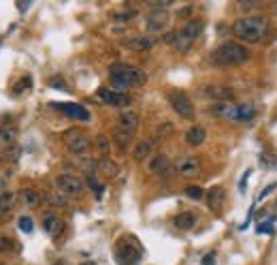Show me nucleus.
<instances>
[{
  "instance_id": "obj_3",
  "label": "nucleus",
  "mask_w": 277,
  "mask_h": 265,
  "mask_svg": "<svg viewBox=\"0 0 277 265\" xmlns=\"http://www.w3.org/2000/svg\"><path fill=\"white\" fill-rule=\"evenodd\" d=\"M250 60V49L239 41H226L211 52V62L218 67H237Z\"/></svg>"
},
{
  "instance_id": "obj_18",
  "label": "nucleus",
  "mask_w": 277,
  "mask_h": 265,
  "mask_svg": "<svg viewBox=\"0 0 277 265\" xmlns=\"http://www.w3.org/2000/svg\"><path fill=\"white\" fill-rule=\"evenodd\" d=\"M173 225L177 229H181V231H190V229H194V225H196V214L194 212H181V214H177V216L173 218Z\"/></svg>"
},
{
  "instance_id": "obj_14",
  "label": "nucleus",
  "mask_w": 277,
  "mask_h": 265,
  "mask_svg": "<svg viewBox=\"0 0 277 265\" xmlns=\"http://www.w3.org/2000/svg\"><path fill=\"white\" fill-rule=\"evenodd\" d=\"M177 174L181 177H194L201 174V163L194 156H186V159H181L177 163Z\"/></svg>"
},
{
  "instance_id": "obj_27",
  "label": "nucleus",
  "mask_w": 277,
  "mask_h": 265,
  "mask_svg": "<svg viewBox=\"0 0 277 265\" xmlns=\"http://www.w3.org/2000/svg\"><path fill=\"white\" fill-rule=\"evenodd\" d=\"M256 118V107L252 103L239 105V122H252Z\"/></svg>"
},
{
  "instance_id": "obj_26",
  "label": "nucleus",
  "mask_w": 277,
  "mask_h": 265,
  "mask_svg": "<svg viewBox=\"0 0 277 265\" xmlns=\"http://www.w3.org/2000/svg\"><path fill=\"white\" fill-rule=\"evenodd\" d=\"M113 143H115L122 152H126V150L130 148V143H132V135L124 133V131H115V135H113Z\"/></svg>"
},
{
  "instance_id": "obj_43",
  "label": "nucleus",
  "mask_w": 277,
  "mask_h": 265,
  "mask_svg": "<svg viewBox=\"0 0 277 265\" xmlns=\"http://www.w3.org/2000/svg\"><path fill=\"white\" fill-rule=\"evenodd\" d=\"M190 13H192V9H190V6H186V9H179V11H177V15H179V17H186V15H190Z\"/></svg>"
},
{
  "instance_id": "obj_11",
  "label": "nucleus",
  "mask_w": 277,
  "mask_h": 265,
  "mask_svg": "<svg viewBox=\"0 0 277 265\" xmlns=\"http://www.w3.org/2000/svg\"><path fill=\"white\" fill-rule=\"evenodd\" d=\"M207 113H209V116L220 118V120H230V122H239V105H234V103H230V101L209 105Z\"/></svg>"
},
{
  "instance_id": "obj_32",
  "label": "nucleus",
  "mask_w": 277,
  "mask_h": 265,
  "mask_svg": "<svg viewBox=\"0 0 277 265\" xmlns=\"http://www.w3.org/2000/svg\"><path fill=\"white\" fill-rule=\"evenodd\" d=\"M273 223H275V216L269 218V223H267V225H265V223H260L258 227H256V231H258V233H273Z\"/></svg>"
},
{
  "instance_id": "obj_38",
  "label": "nucleus",
  "mask_w": 277,
  "mask_h": 265,
  "mask_svg": "<svg viewBox=\"0 0 277 265\" xmlns=\"http://www.w3.org/2000/svg\"><path fill=\"white\" fill-rule=\"evenodd\" d=\"M252 176V169H245V174H243V177H241V182H239V190L241 192H245V184H247V177Z\"/></svg>"
},
{
  "instance_id": "obj_2",
  "label": "nucleus",
  "mask_w": 277,
  "mask_h": 265,
  "mask_svg": "<svg viewBox=\"0 0 277 265\" xmlns=\"http://www.w3.org/2000/svg\"><path fill=\"white\" fill-rule=\"evenodd\" d=\"M109 80H111L113 90L122 92V90L132 88V86L145 84L147 75H145L141 69L132 67V64H126V62H115V64H111V67H109Z\"/></svg>"
},
{
  "instance_id": "obj_33",
  "label": "nucleus",
  "mask_w": 277,
  "mask_h": 265,
  "mask_svg": "<svg viewBox=\"0 0 277 265\" xmlns=\"http://www.w3.org/2000/svg\"><path fill=\"white\" fill-rule=\"evenodd\" d=\"M134 15H137V11H126V13H115L113 19H115V21H132Z\"/></svg>"
},
{
  "instance_id": "obj_31",
  "label": "nucleus",
  "mask_w": 277,
  "mask_h": 265,
  "mask_svg": "<svg viewBox=\"0 0 277 265\" xmlns=\"http://www.w3.org/2000/svg\"><path fill=\"white\" fill-rule=\"evenodd\" d=\"M19 231H24V233H32V229H34V223H32V218L30 216H21L19 220Z\"/></svg>"
},
{
  "instance_id": "obj_8",
  "label": "nucleus",
  "mask_w": 277,
  "mask_h": 265,
  "mask_svg": "<svg viewBox=\"0 0 277 265\" xmlns=\"http://www.w3.org/2000/svg\"><path fill=\"white\" fill-rule=\"evenodd\" d=\"M64 139H66V146L75 156H88V152L92 150V141L88 139V135L79 131H68Z\"/></svg>"
},
{
  "instance_id": "obj_19",
  "label": "nucleus",
  "mask_w": 277,
  "mask_h": 265,
  "mask_svg": "<svg viewBox=\"0 0 277 265\" xmlns=\"http://www.w3.org/2000/svg\"><path fill=\"white\" fill-rule=\"evenodd\" d=\"M147 169L152 171V174H165V171H170L166 154H154L147 163Z\"/></svg>"
},
{
  "instance_id": "obj_41",
  "label": "nucleus",
  "mask_w": 277,
  "mask_h": 265,
  "mask_svg": "<svg viewBox=\"0 0 277 265\" xmlns=\"http://www.w3.org/2000/svg\"><path fill=\"white\" fill-rule=\"evenodd\" d=\"M239 6H241V9H256L258 2H256V0H254V2H239Z\"/></svg>"
},
{
  "instance_id": "obj_30",
  "label": "nucleus",
  "mask_w": 277,
  "mask_h": 265,
  "mask_svg": "<svg viewBox=\"0 0 277 265\" xmlns=\"http://www.w3.org/2000/svg\"><path fill=\"white\" fill-rule=\"evenodd\" d=\"M88 184H90V188L94 190L96 199H101V197H103V184H98V182H96L94 174H88Z\"/></svg>"
},
{
  "instance_id": "obj_45",
  "label": "nucleus",
  "mask_w": 277,
  "mask_h": 265,
  "mask_svg": "<svg viewBox=\"0 0 277 265\" xmlns=\"http://www.w3.org/2000/svg\"><path fill=\"white\" fill-rule=\"evenodd\" d=\"M85 265H96V263H85Z\"/></svg>"
},
{
  "instance_id": "obj_23",
  "label": "nucleus",
  "mask_w": 277,
  "mask_h": 265,
  "mask_svg": "<svg viewBox=\"0 0 277 265\" xmlns=\"http://www.w3.org/2000/svg\"><path fill=\"white\" fill-rule=\"evenodd\" d=\"M19 201L24 205H28V207H37L41 203V195L34 188H24L19 192Z\"/></svg>"
},
{
  "instance_id": "obj_24",
  "label": "nucleus",
  "mask_w": 277,
  "mask_h": 265,
  "mask_svg": "<svg viewBox=\"0 0 277 265\" xmlns=\"http://www.w3.org/2000/svg\"><path fill=\"white\" fill-rule=\"evenodd\" d=\"M13 207H15V195L13 192H2L0 195V218H4Z\"/></svg>"
},
{
  "instance_id": "obj_29",
  "label": "nucleus",
  "mask_w": 277,
  "mask_h": 265,
  "mask_svg": "<svg viewBox=\"0 0 277 265\" xmlns=\"http://www.w3.org/2000/svg\"><path fill=\"white\" fill-rule=\"evenodd\" d=\"M186 195L190 197V199H194V201H201V199L207 195L201 186H196V184H190V186H186Z\"/></svg>"
},
{
  "instance_id": "obj_10",
  "label": "nucleus",
  "mask_w": 277,
  "mask_h": 265,
  "mask_svg": "<svg viewBox=\"0 0 277 265\" xmlns=\"http://www.w3.org/2000/svg\"><path fill=\"white\" fill-rule=\"evenodd\" d=\"M168 21H170V15L165 9H154V11H149L145 17V30L149 34H160L168 26Z\"/></svg>"
},
{
  "instance_id": "obj_6",
  "label": "nucleus",
  "mask_w": 277,
  "mask_h": 265,
  "mask_svg": "<svg viewBox=\"0 0 277 265\" xmlns=\"http://www.w3.org/2000/svg\"><path fill=\"white\" fill-rule=\"evenodd\" d=\"M55 190L64 197H70V199H77L83 195V182L79 180L77 176H70V174H62L55 177Z\"/></svg>"
},
{
  "instance_id": "obj_5",
  "label": "nucleus",
  "mask_w": 277,
  "mask_h": 265,
  "mask_svg": "<svg viewBox=\"0 0 277 265\" xmlns=\"http://www.w3.org/2000/svg\"><path fill=\"white\" fill-rule=\"evenodd\" d=\"M203 21L201 19H192L188 21L186 26L181 28V30H177V39H175V47L179 49V52H188V49L194 45V41L201 37L203 32Z\"/></svg>"
},
{
  "instance_id": "obj_15",
  "label": "nucleus",
  "mask_w": 277,
  "mask_h": 265,
  "mask_svg": "<svg viewBox=\"0 0 277 265\" xmlns=\"http://www.w3.org/2000/svg\"><path fill=\"white\" fill-rule=\"evenodd\" d=\"M117 131H124V133H134L139 128V113L134 111H122L117 116Z\"/></svg>"
},
{
  "instance_id": "obj_28",
  "label": "nucleus",
  "mask_w": 277,
  "mask_h": 265,
  "mask_svg": "<svg viewBox=\"0 0 277 265\" xmlns=\"http://www.w3.org/2000/svg\"><path fill=\"white\" fill-rule=\"evenodd\" d=\"M96 152L103 156V159H109V152H111V141L107 135H98L96 137Z\"/></svg>"
},
{
  "instance_id": "obj_7",
  "label": "nucleus",
  "mask_w": 277,
  "mask_h": 265,
  "mask_svg": "<svg viewBox=\"0 0 277 265\" xmlns=\"http://www.w3.org/2000/svg\"><path fill=\"white\" fill-rule=\"evenodd\" d=\"M168 101H170V107L175 109L177 116H181L183 120H192L194 118V105H192V101L188 98L186 92H170V96H168Z\"/></svg>"
},
{
  "instance_id": "obj_13",
  "label": "nucleus",
  "mask_w": 277,
  "mask_h": 265,
  "mask_svg": "<svg viewBox=\"0 0 277 265\" xmlns=\"http://www.w3.org/2000/svg\"><path fill=\"white\" fill-rule=\"evenodd\" d=\"M205 199H207L209 210H213V212H222V207L226 205V190L222 188V186H213V188L207 190Z\"/></svg>"
},
{
  "instance_id": "obj_35",
  "label": "nucleus",
  "mask_w": 277,
  "mask_h": 265,
  "mask_svg": "<svg viewBox=\"0 0 277 265\" xmlns=\"http://www.w3.org/2000/svg\"><path fill=\"white\" fill-rule=\"evenodd\" d=\"M49 84H52V88H55V90H68L66 82H64V80H60V77H54V80L49 82Z\"/></svg>"
},
{
  "instance_id": "obj_44",
  "label": "nucleus",
  "mask_w": 277,
  "mask_h": 265,
  "mask_svg": "<svg viewBox=\"0 0 277 265\" xmlns=\"http://www.w3.org/2000/svg\"><path fill=\"white\" fill-rule=\"evenodd\" d=\"M273 13H275V15H277V2L273 4Z\"/></svg>"
},
{
  "instance_id": "obj_25",
  "label": "nucleus",
  "mask_w": 277,
  "mask_h": 265,
  "mask_svg": "<svg viewBox=\"0 0 277 265\" xmlns=\"http://www.w3.org/2000/svg\"><path fill=\"white\" fill-rule=\"evenodd\" d=\"M98 169H101L105 176H109V177H115L119 174L117 163L111 161V159H101V161H98Z\"/></svg>"
},
{
  "instance_id": "obj_12",
  "label": "nucleus",
  "mask_w": 277,
  "mask_h": 265,
  "mask_svg": "<svg viewBox=\"0 0 277 265\" xmlns=\"http://www.w3.org/2000/svg\"><path fill=\"white\" fill-rule=\"evenodd\" d=\"M54 109L66 113L68 118L79 120V122H90V118H92L90 111L85 109L83 105H79V103H54Z\"/></svg>"
},
{
  "instance_id": "obj_1",
  "label": "nucleus",
  "mask_w": 277,
  "mask_h": 265,
  "mask_svg": "<svg viewBox=\"0 0 277 265\" xmlns=\"http://www.w3.org/2000/svg\"><path fill=\"white\" fill-rule=\"evenodd\" d=\"M269 19L265 15H247L232 24V34L243 43H260L269 37Z\"/></svg>"
},
{
  "instance_id": "obj_36",
  "label": "nucleus",
  "mask_w": 277,
  "mask_h": 265,
  "mask_svg": "<svg viewBox=\"0 0 277 265\" xmlns=\"http://www.w3.org/2000/svg\"><path fill=\"white\" fill-rule=\"evenodd\" d=\"M275 188H277V184H275V182H271V184H269L267 188H265V190H262L260 195H258V201H262V199H265V197H269V195H271V192H275Z\"/></svg>"
},
{
  "instance_id": "obj_9",
  "label": "nucleus",
  "mask_w": 277,
  "mask_h": 265,
  "mask_svg": "<svg viewBox=\"0 0 277 265\" xmlns=\"http://www.w3.org/2000/svg\"><path fill=\"white\" fill-rule=\"evenodd\" d=\"M96 98L101 103L105 105H109V107H130V96L124 94V92H117V90H113V88H101L96 92Z\"/></svg>"
},
{
  "instance_id": "obj_17",
  "label": "nucleus",
  "mask_w": 277,
  "mask_h": 265,
  "mask_svg": "<svg viewBox=\"0 0 277 265\" xmlns=\"http://www.w3.org/2000/svg\"><path fill=\"white\" fill-rule=\"evenodd\" d=\"M205 139H207V131H205L203 126L194 124L192 128H188V133H186V143H188V146L198 148L201 143H205Z\"/></svg>"
},
{
  "instance_id": "obj_42",
  "label": "nucleus",
  "mask_w": 277,
  "mask_h": 265,
  "mask_svg": "<svg viewBox=\"0 0 277 265\" xmlns=\"http://www.w3.org/2000/svg\"><path fill=\"white\" fill-rule=\"evenodd\" d=\"M173 131V124H162L160 128H158V133H160V137H162V133H170Z\"/></svg>"
},
{
  "instance_id": "obj_16",
  "label": "nucleus",
  "mask_w": 277,
  "mask_h": 265,
  "mask_svg": "<svg viewBox=\"0 0 277 265\" xmlns=\"http://www.w3.org/2000/svg\"><path fill=\"white\" fill-rule=\"evenodd\" d=\"M205 94L216 103H224V101H230L232 98V90L228 86H222V84H211L205 88Z\"/></svg>"
},
{
  "instance_id": "obj_37",
  "label": "nucleus",
  "mask_w": 277,
  "mask_h": 265,
  "mask_svg": "<svg viewBox=\"0 0 277 265\" xmlns=\"http://www.w3.org/2000/svg\"><path fill=\"white\" fill-rule=\"evenodd\" d=\"M260 165H262V167H275L277 161L275 159H269L267 154H260Z\"/></svg>"
},
{
  "instance_id": "obj_20",
  "label": "nucleus",
  "mask_w": 277,
  "mask_h": 265,
  "mask_svg": "<svg viewBox=\"0 0 277 265\" xmlns=\"http://www.w3.org/2000/svg\"><path fill=\"white\" fill-rule=\"evenodd\" d=\"M43 229H45V233L54 235V238H58V235L62 233L64 225H62V220L58 216H54V214H47V216L43 218Z\"/></svg>"
},
{
  "instance_id": "obj_40",
  "label": "nucleus",
  "mask_w": 277,
  "mask_h": 265,
  "mask_svg": "<svg viewBox=\"0 0 277 265\" xmlns=\"http://www.w3.org/2000/svg\"><path fill=\"white\" fill-rule=\"evenodd\" d=\"M201 265H216V255H213V253L205 255V257H203V261H201Z\"/></svg>"
},
{
  "instance_id": "obj_21",
  "label": "nucleus",
  "mask_w": 277,
  "mask_h": 265,
  "mask_svg": "<svg viewBox=\"0 0 277 265\" xmlns=\"http://www.w3.org/2000/svg\"><path fill=\"white\" fill-rule=\"evenodd\" d=\"M154 146H156V139H145V141L137 143V148H134V152H132L134 161H143V159H147V156L152 154Z\"/></svg>"
},
{
  "instance_id": "obj_22",
  "label": "nucleus",
  "mask_w": 277,
  "mask_h": 265,
  "mask_svg": "<svg viewBox=\"0 0 277 265\" xmlns=\"http://www.w3.org/2000/svg\"><path fill=\"white\" fill-rule=\"evenodd\" d=\"M124 45L130 49H137V52H143V49H149L154 45V39L152 37H134V39H126Z\"/></svg>"
},
{
  "instance_id": "obj_34",
  "label": "nucleus",
  "mask_w": 277,
  "mask_h": 265,
  "mask_svg": "<svg viewBox=\"0 0 277 265\" xmlns=\"http://www.w3.org/2000/svg\"><path fill=\"white\" fill-rule=\"evenodd\" d=\"M13 137H15V131H13V128H2V131H0V139H2V141L11 143Z\"/></svg>"
},
{
  "instance_id": "obj_39",
  "label": "nucleus",
  "mask_w": 277,
  "mask_h": 265,
  "mask_svg": "<svg viewBox=\"0 0 277 265\" xmlns=\"http://www.w3.org/2000/svg\"><path fill=\"white\" fill-rule=\"evenodd\" d=\"M28 88H30V77H26V80H21V82L17 84V88H15V92H17V94H19L21 90H28Z\"/></svg>"
},
{
  "instance_id": "obj_4",
  "label": "nucleus",
  "mask_w": 277,
  "mask_h": 265,
  "mask_svg": "<svg viewBox=\"0 0 277 265\" xmlns=\"http://www.w3.org/2000/svg\"><path fill=\"white\" fill-rule=\"evenodd\" d=\"M141 255H143V248L132 235L122 238V242L115 246V257L119 265H137L141 261Z\"/></svg>"
}]
</instances>
